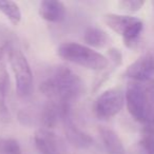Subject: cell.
Returning <instances> with one entry per match:
<instances>
[{"instance_id":"1","label":"cell","mask_w":154,"mask_h":154,"mask_svg":"<svg viewBox=\"0 0 154 154\" xmlns=\"http://www.w3.org/2000/svg\"><path fill=\"white\" fill-rule=\"evenodd\" d=\"M39 89L49 101L71 107L73 101L77 100L82 94L84 82L70 68L59 66L41 82Z\"/></svg>"},{"instance_id":"2","label":"cell","mask_w":154,"mask_h":154,"mask_svg":"<svg viewBox=\"0 0 154 154\" xmlns=\"http://www.w3.org/2000/svg\"><path fill=\"white\" fill-rule=\"evenodd\" d=\"M125 98L131 116L145 127L154 128V80H131L127 86Z\"/></svg>"},{"instance_id":"3","label":"cell","mask_w":154,"mask_h":154,"mask_svg":"<svg viewBox=\"0 0 154 154\" xmlns=\"http://www.w3.org/2000/svg\"><path fill=\"white\" fill-rule=\"evenodd\" d=\"M60 58L89 70L103 71L109 66V58L86 45L77 42H64L57 48Z\"/></svg>"},{"instance_id":"4","label":"cell","mask_w":154,"mask_h":154,"mask_svg":"<svg viewBox=\"0 0 154 154\" xmlns=\"http://www.w3.org/2000/svg\"><path fill=\"white\" fill-rule=\"evenodd\" d=\"M8 58L16 82V89L20 97H28L33 91V74L26 55L19 49L9 47Z\"/></svg>"},{"instance_id":"5","label":"cell","mask_w":154,"mask_h":154,"mask_svg":"<svg viewBox=\"0 0 154 154\" xmlns=\"http://www.w3.org/2000/svg\"><path fill=\"white\" fill-rule=\"evenodd\" d=\"M103 22L113 32L120 35L124 38L125 45L129 48L137 43L143 29V23L139 18L128 15L106 14L103 16Z\"/></svg>"},{"instance_id":"6","label":"cell","mask_w":154,"mask_h":154,"mask_svg":"<svg viewBox=\"0 0 154 154\" xmlns=\"http://www.w3.org/2000/svg\"><path fill=\"white\" fill-rule=\"evenodd\" d=\"M126 103L125 94L120 89L113 88L106 90L94 103V113L97 118L107 120L116 116Z\"/></svg>"},{"instance_id":"7","label":"cell","mask_w":154,"mask_h":154,"mask_svg":"<svg viewBox=\"0 0 154 154\" xmlns=\"http://www.w3.org/2000/svg\"><path fill=\"white\" fill-rule=\"evenodd\" d=\"M34 143L40 154H64L60 138L50 129H38L34 134Z\"/></svg>"},{"instance_id":"8","label":"cell","mask_w":154,"mask_h":154,"mask_svg":"<svg viewBox=\"0 0 154 154\" xmlns=\"http://www.w3.org/2000/svg\"><path fill=\"white\" fill-rule=\"evenodd\" d=\"M154 73V57L150 53L141 55L130 64L124 75L132 82H147Z\"/></svg>"},{"instance_id":"9","label":"cell","mask_w":154,"mask_h":154,"mask_svg":"<svg viewBox=\"0 0 154 154\" xmlns=\"http://www.w3.org/2000/svg\"><path fill=\"white\" fill-rule=\"evenodd\" d=\"M61 122L63 125L66 137L71 145L78 149H88L93 145L94 140L92 137L74 124L71 117V112L63 116Z\"/></svg>"},{"instance_id":"10","label":"cell","mask_w":154,"mask_h":154,"mask_svg":"<svg viewBox=\"0 0 154 154\" xmlns=\"http://www.w3.org/2000/svg\"><path fill=\"white\" fill-rule=\"evenodd\" d=\"M39 15L45 21L58 23L66 19V5L57 0H45L39 5Z\"/></svg>"},{"instance_id":"11","label":"cell","mask_w":154,"mask_h":154,"mask_svg":"<svg viewBox=\"0 0 154 154\" xmlns=\"http://www.w3.org/2000/svg\"><path fill=\"white\" fill-rule=\"evenodd\" d=\"M99 134L107 154H127L122 139L113 130L101 128L99 130Z\"/></svg>"},{"instance_id":"12","label":"cell","mask_w":154,"mask_h":154,"mask_svg":"<svg viewBox=\"0 0 154 154\" xmlns=\"http://www.w3.org/2000/svg\"><path fill=\"white\" fill-rule=\"evenodd\" d=\"M110 38L103 30L96 26H89L84 34V41L90 48L100 49L108 45Z\"/></svg>"},{"instance_id":"13","label":"cell","mask_w":154,"mask_h":154,"mask_svg":"<svg viewBox=\"0 0 154 154\" xmlns=\"http://www.w3.org/2000/svg\"><path fill=\"white\" fill-rule=\"evenodd\" d=\"M8 89H9V74L7 71H3L0 74V120L3 122H9L11 120V114L7 106Z\"/></svg>"},{"instance_id":"14","label":"cell","mask_w":154,"mask_h":154,"mask_svg":"<svg viewBox=\"0 0 154 154\" xmlns=\"http://www.w3.org/2000/svg\"><path fill=\"white\" fill-rule=\"evenodd\" d=\"M0 12L9 19L13 26H18L21 21V11L19 5L10 0H0Z\"/></svg>"},{"instance_id":"15","label":"cell","mask_w":154,"mask_h":154,"mask_svg":"<svg viewBox=\"0 0 154 154\" xmlns=\"http://www.w3.org/2000/svg\"><path fill=\"white\" fill-rule=\"evenodd\" d=\"M138 154H154V128L145 127L143 136L137 143Z\"/></svg>"},{"instance_id":"16","label":"cell","mask_w":154,"mask_h":154,"mask_svg":"<svg viewBox=\"0 0 154 154\" xmlns=\"http://www.w3.org/2000/svg\"><path fill=\"white\" fill-rule=\"evenodd\" d=\"M0 154H21V147L18 140L0 136Z\"/></svg>"},{"instance_id":"17","label":"cell","mask_w":154,"mask_h":154,"mask_svg":"<svg viewBox=\"0 0 154 154\" xmlns=\"http://www.w3.org/2000/svg\"><path fill=\"white\" fill-rule=\"evenodd\" d=\"M143 5H145V1L143 0H122L118 3L120 9L129 13L138 12L143 7Z\"/></svg>"},{"instance_id":"18","label":"cell","mask_w":154,"mask_h":154,"mask_svg":"<svg viewBox=\"0 0 154 154\" xmlns=\"http://www.w3.org/2000/svg\"><path fill=\"white\" fill-rule=\"evenodd\" d=\"M8 51H9V47H0V74L5 71V57H8Z\"/></svg>"}]
</instances>
